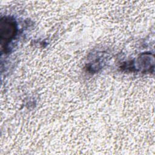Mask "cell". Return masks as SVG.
<instances>
[{"mask_svg": "<svg viewBox=\"0 0 155 155\" xmlns=\"http://www.w3.org/2000/svg\"><path fill=\"white\" fill-rule=\"evenodd\" d=\"M15 31V25L9 19H2L1 22V41H7L13 38ZM5 44V42H4Z\"/></svg>", "mask_w": 155, "mask_h": 155, "instance_id": "6da1fadb", "label": "cell"}]
</instances>
